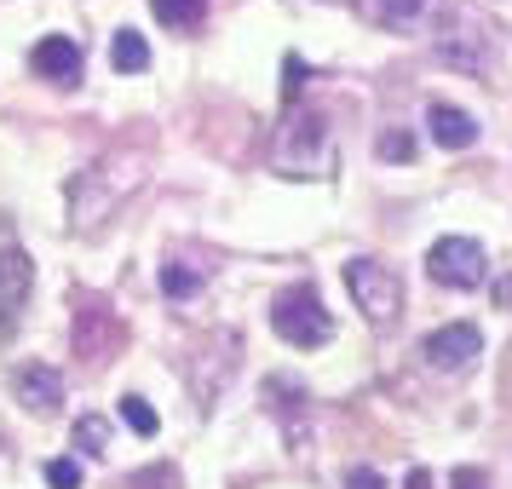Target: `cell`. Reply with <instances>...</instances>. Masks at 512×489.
<instances>
[{
  "instance_id": "22",
  "label": "cell",
  "mask_w": 512,
  "mask_h": 489,
  "mask_svg": "<svg viewBox=\"0 0 512 489\" xmlns=\"http://www.w3.org/2000/svg\"><path fill=\"white\" fill-rule=\"evenodd\" d=\"M449 489H489V472H478V466H455Z\"/></svg>"
},
{
  "instance_id": "10",
  "label": "cell",
  "mask_w": 512,
  "mask_h": 489,
  "mask_svg": "<svg viewBox=\"0 0 512 489\" xmlns=\"http://www.w3.org/2000/svg\"><path fill=\"white\" fill-rule=\"evenodd\" d=\"M438 58L443 64H455V70H484L489 64L484 29H478V35H472V29H449V35H438Z\"/></svg>"
},
{
  "instance_id": "6",
  "label": "cell",
  "mask_w": 512,
  "mask_h": 489,
  "mask_svg": "<svg viewBox=\"0 0 512 489\" xmlns=\"http://www.w3.org/2000/svg\"><path fill=\"white\" fill-rule=\"evenodd\" d=\"M29 288H35V259L24 248H0V328L18 323V311L29 305Z\"/></svg>"
},
{
  "instance_id": "4",
  "label": "cell",
  "mask_w": 512,
  "mask_h": 489,
  "mask_svg": "<svg viewBox=\"0 0 512 489\" xmlns=\"http://www.w3.org/2000/svg\"><path fill=\"white\" fill-rule=\"evenodd\" d=\"M426 271H432V282H443V288H478V282L489 277V254L472 236H438V242L426 248Z\"/></svg>"
},
{
  "instance_id": "13",
  "label": "cell",
  "mask_w": 512,
  "mask_h": 489,
  "mask_svg": "<svg viewBox=\"0 0 512 489\" xmlns=\"http://www.w3.org/2000/svg\"><path fill=\"white\" fill-rule=\"evenodd\" d=\"M150 12H156V24H167V29H196L208 18V0H150Z\"/></svg>"
},
{
  "instance_id": "5",
  "label": "cell",
  "mask_w": 512,
  "mask_h": 489,
  "mask_svg": "<svg viewBox=\"0 0 512 489\" xmlns=\"http://www.w3.org/2000/svg\"><path fill=\"white\" fill-rule=\"evenodd\" d=\"M478 351H484V334L472 323H449V328H432L426 340H420V357H426V369L432 374H466L478 363Z\"/></svg>"
},
{
  "instance_id": "14",
  "label": "cell",
  "mask_w": 512,
  "mask_h": 489,
  "mask_svg": "<svg viewBox=\"0 0 512 489\" xmlns=\"http://www.w3.org/2000/svg\"><path fill=\"white\" fill-rule=\"evenodd\" d=\"M162 294L167 300H190V294H202V271H190L185 259H167L162 265Z\"/></svg>"
},
{
  "instance_id": "9",
  "label": "cell",
  "mask_w": 512,
  "mask_h": 489,
  "mask_svg": "<svg viewBox=\"0 0 512 489\" xmlns=\"http://www.w3.org/2000/svg\"><path fill=\"white\" fill-rule=\"evenodd\" d=\"M426 127H432V144H443V150H472L478 144V116H466L461 104H432Z\"/></svg>"
},
{
  "instance_id": "3",
  "label": "cell",
  "mask_w": 512,
  "mask_h": 489,
  "mask_svg": "<svg viewBox=\"0 0 512 489\" xmlns=\"http://www.w3.org/2000/svg\"><path fill=\"white\" fill-rule=\"evenodd\" d=\"M346 288H351V300H357V311H363L374 328H392L397 317H403V277H397L392 265H380V259H351Z\"/></svg>"
},
{
  "instance_id": "19",
  "label": "cell",
  "mask_w": 512,
  "mask_h": 489,
  "mask_svg": "<svg viewBox=\"0 0 512 489\" xmlns=\"http://www.w3.org/2000/svg\"><path fill=\"white\" fill-rule=\"evenodd\" d=\"M127 489H173V466H156V472H139V478H127Z\"/></svg>"
},
{
  "instance_id": "2",
  "label": "cell",
  "mask_w": 512,
  "mask_h": 489,
  "mask_svg": "<svg viewBox=\"0 0 512 489\" xmlns=\"http://www.w3.org/2000/svg\"><path fill=\"white\" fill-rule=\"evenodd\" d=\"M271 328H277V340H288L294 351H311L334 334V317H328L323 294H317L311 282H294V288H282L277 300H271Z\"/></svg>"
},
{
  "instance_id": "1",
  "label": "cell",
  "mask_w": 512,
  "mask_h": 489,
  "mask_svg": "<svg viewBox=\"0 0 512 489\" xmlns=\"http://www.w3.org/2000/svg\"><path fill=\"white\" fill-rule=\"evenodd\" d=\"M277 167L288 179H323L334 167V127L311 104H288V121L277 133Z\"/></svg>"
},
{
  "instance_id": "7",
  "label": "cell",
  "mask_w": 512,
  "mask_h": 489,
  "mask_svg": "<svg viewBox=\"0 0 512 489\" xmlns=\"http://www.w3.org/2000/svg\"><path fill=\"white\" fill-rule=\"evenodd\" d=\"M29 64H35V75H47V81H58V87H75V81H81V47H75L70 35H47V41H35Z\"/></svg>"
},
{
  "instance_id": "8",
  "label": "cell",
  "mask_w": 512,
  "mask_h": 489,
  "mask_svg": "<svg viewBox=\"0 0 512 489\" xmlns=\"http://www.w3.org/2000/svg\"><path fill=\"white\" fill-rule=\"evenodd\" d=\"M18 403H24L29 415H58L64 409V374L47 369V363H29L18 374Z\"/></svg>"
},
{
  "instance_id": "16",
  "label": "cell",
  "mask_w": 512,
  "mask_h": 489,
  "mask_svg": "<svg viewBox=\"0 0 512 489\" xmlns=\"http://www.w3.org/2000/svg\"><path fill=\"white\" fill-rule=\"evenodd\" d=\"M75 449H81V455H104V449H110V420L81 415L75 420Z\"/></svg>"
},
{
  "instance_id": "17",
  "label": "cell",
  "mask_w": 512,
  "mask_h": 489,
  "mask_svg": "<svg viewBox=\"0 0 512 489\" xmlns=\"http://www.w3.org/2000/svg\"><path fill=\"white\" fill-rule=\"evenodd\" d=\"M374 156H380V162H409V156H415V139H409V133H380V139H374Z\"/></svg>"
},
{
  "instance_id": "15",
  "label": "cell",
  "mask_w": 512,
  "mask_h": 489,
  "mask_svg": "<svg viewBox=\"0 0 512 489\" xmlns=\"http://www.w3.org/2000/svg\"><path fill=\"white\" fill-rule=\"evenodd\" d=\"M121 420H127V426H133L139 438H156V432H162V415H156V409H150V403H144L139 392L121 397Z\"/></svg>"
},
{
  "instance_id": "11",
  "label": "cell",
  "mask_w": 512,
  "mask_h": 489,
  "mask_svg": "<svg viewBox=\"0 0 512 489\" xmlns=\"http://www.w3.org/2000/svg\"><path fill=\"white\" fill-rule=\"evenodd\" d=\"M110 64H116L121 75L150 70V41H144L139 29H116V41H110Z\"/></svg>"
},
{
  "instance_id": "18",
  "label": "cell",
  "mask_w": 512,
  "mask_h": 489,
  "mask_svg": "<svg viewBox=\"0 0 512 489\" xmlns=\"http://www.w3.org/2000/svg\"><path fill=\"white\" fill-rule=\"evenodd\" d=\"M47 484L52 489H81V466H75L70 455H58V461H47Z\"/></svg>"
},
{
  "instance_id": "21",
  "label": "cell",
  "mask_w": 512,
  "mask_h": 489,
  "mask_svg": "<svg viewBox=\"0 0 512 489\" xmlns=\"http://www.w3.org/2000/svg\"><path fill=\"white\" fill-rule=\"evenodd\" d=\"M346 489H386V478H380L374 466H351V472H346Z\"/></svg>"
},
{
  "instance_id": "12",
  "label": "cell",
  "mask_w": 512,
  "mask_h": 489,
  "mask_svg": "<svg viewBox=\"0 0 512 489\" xmlns=\"http://www.w3.org/2000/svg\"><path fill=\"white\" fill-rule=\"evenodd\" d=\"M363 12L386 29H415L420 12H426V0H363Z\"/></svg>"
},
{
  "instance_id": "20",
  "label": "cell",
  "mask_w": 512,
  "mask_h": 489,
  "mask_svg": "<svg viewBox=\"0 0 512 489\" xmlns=\"http://www.w3.org/2000/svg\"><path fill=\"white\" fill-rule=\"evenodd\" d=\"M282 75H288V81H282V93H288V104H294V98H300V87H305V58H288V64H282Z\"/></svg>"
},
{
  "instance_id": "23",
  "label": "cell",
  "mask_w": 512,
  "mask_h": 489,
  "mask_svg": "<svg viewBox=\"0 0 512 489\" xmlns=\"http://www.w3.org/2000/svg\"><path fill=\"white\" fill-rule=\"evenodd\" d=\"M409 489H432V472H426V466H415V472H409Z\"/></svg>"
}]
</instances>
